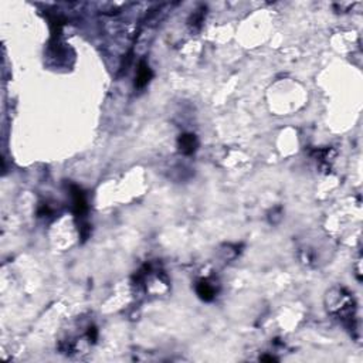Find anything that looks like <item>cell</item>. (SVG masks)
<instances>
[{
	"mask_svg": "<svg viewBox=\"0 0 363 363\" xmlns=\"http://www.w3.org/2000/svg\"><path fill=\"white\" fill-rule=\"evenodd\" d=\"M71 197H73V210L77 217H84V214L88 210V203L85 199V194L78 186H71Z\"/></svg>",
	"mask_w": 363,
	"mask_h": 363,
	"instance_id": "1",
	"label": "cell"
},
{
	"mask_svg": "<svg viewBox=\"0 0 363 363\" xmlns=\"http://www.w3.org/2000/svg\"><path fill=\"white\" fill-rule=\"evenodd\" d=\"M178 146L179 151L186 156H189V155H193L196 152L197 146H199V141H197L196 135H193V134H183V135L179 137Z\"/></svg>",
	"mask_w": 363,
	"mask_h": 363,
	"instance_id": "2",
	"label": "cell"
},
{
	"mask_svg": "<svg viewBox=\"0 0 363 363\" xmlns=\"http://www.w3.org/2000/svg\"><path fill=\"white\" fill-rule=\"evenodd\" d=\"M152 77H153V73H152L151 67L148 65V62L141 61L139 62V65H138L137 77H135V87H137V88H144V87H146L152 80Z\"/></svg>",
	"mask_w": 363,
	"mask_h": 363,
	"instance_id": "3",
	"label": "cell"
},
{
	"mask_svg": "<svg viewBox=\"0 0 363 363\" xmlns=\"http://www.w3.org/2000/svg\"><path fill=\"white\" fill-rule=\"evenodd\" d=\"M196 292L199 295L200 300H203V301L206 302L212 301L213 298L216 296V289H214V287H213L210 282L205 281V280H202V281L196 284Z\"/></svg>",
	"mask_w": 363,
	"mask_h": 363,
	"instance_id": "4",
	"label": "cell"
},
{
	"mask_svg": "<svg viewBox=\"0 0 363 363\" xmlns=\"http://www.w3.org/2000/svg\"><path fill=\"white\" fill-rule=\"evenodd\" d=\"M203 12L202 10H199V12H196V13L192 14V17H190V20H189V23H190V26H197L199 27L200 23L203 21Z\"/></svg>",
	"mask_w": 363,
	"mask_h": 363,
	"instance_id": "5",
	"label": "cell"
},
{
	"mask_svg": "<svg viewBox=\"0 0 363 363\" xmlns=\"http://www.w3.org/2000/svg\"><path fill=\"white\" fill-rule=\"evenodd\" d=\"M87 335H88L89 342H91V341H92V342H95L96 336H98V332H96V329L92 326V328L88 329V334H87Z\"/></svg>",
	"mask_w": 363,
	"mask_h": 363,
	"instance_id": "6",
	"label": "cell"
},
{
	"mask_svg": "<svg viewBox=\"0 0 363 363\" xmlns=\"http://www.w3.org/2000/svg\"><path fill=\"white\" fill-rule=\"evenodd\" d=\"M260 360H262V362H275L277 359L274 356H261Z\"/></svg>",
	"mask_w": 363,
	"mask_h": 363,
	"instance_id": "7",
	"label": "cell"
}]
</instances>
